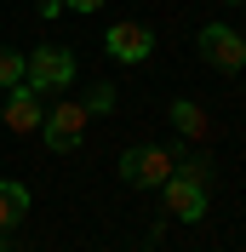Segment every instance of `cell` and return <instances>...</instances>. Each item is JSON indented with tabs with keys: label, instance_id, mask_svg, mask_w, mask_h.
I'll return each instance as SVG.
<instances>
[{
	"label": "cell",
	"instance_id": "10",
	"mask_svg": "<svg viewBox=\"0 0 246 252\" xmlns=\"http://www.w3.org/2000/svg\"><path fill=\"white\" fill-rule=\"evenodd\" d=\"M17 80H23V52H12V46H0V92H12Z\"/></svg>",
	"mask_w": 246,
	"mask_h": 252
},
{
	"label": "cell",
	"instance_id": "1",
	"mask_svg": "<svg viewBox=\"0 0 246 252\" xmlns=\"http://www.w3.org/2000/svg\"><path fill=\"white\" fill-rule=\"evenodd\" d=\"M206 184H212V166L206 160H178V172L160 184V195H166V218H184V223H195V218H206Z\"/></svg>",
	"mask_w": 246,
	"mask_h": 252
},
{
	"label": "cell",
	"instance_id": "8",
	"mask_svg": "<svg viewBox=\"0 0 246 252\" xmlns=\"http://www.w3.org/2000/svg\"><path fill=\"white\" fill-rule=\"evenodd\" d=\"M23 212H29V189L17 184V178H0V229L23 223Z\"/></svg>",
	"mask_w": 246,
	"mask_h": 252
},
{
	"label": "cell",
	"instance_id": "5",
	"mask_svg": "<svg viewBox=\"0 0 246 252\" xmlns=\"http://www.w3.org/2000/svg\"><path fill=\"white\" fill-rule=\"evenodd\" d=\"M103 46H109V58H115V63H149V52H154V29H143V23L121 17V23H109Z\"/></svg>",
	"mask_w": 246,
	"mask_h": 252
},
{
	"label": "cell",
	"instance_id": "14",
	"mask_svg": "<svg viewBox=\"0 0 246 252\" xmlns=\"http://www.w3.org/2000/svg\"><path fill=\"white\" fill-rule=\"evenodd\" d=\"M0 252H12V247H6V229H0Z\"/></svg>",
	"mask_w": 246,
	"mask_h": 252
},
{
	"label": "cell",
	"instance_id": "11",
	"mask_svg": "<svg viewBox=\"0 0 246 252\" xmlns=\"http://www.w3.org/2000/svg\"><path fill=\"white\" fill-rule=\"evenodd\" d=\"M115 109V86H109V80H97L92 92H86V115H109Z\"/></svg>",
	"mask_w": 246,
	"mask_h": 252
},
{
	"label": "cell",
	"instance_id": "2",
	"mask_svg": "<svg viewBox=\"0 0 246 252\" xmlns=\"http://www.w3.org/2000/svg\"><path fill=\"white\" fill-rule=\"evenodd\" d=\"M178 160H184V149H172V143H138V149L121 155V178L132 189H160L178 172Z\"/></svg>",
	"mask_w": 246,
	"mask_h": 252
},
{
	"label": "cell",
	"instance_id": "12",
	"mask_svg": "<svg viewBox=\"0 0 246 252\" xmlns=\"http://www.w3.org/2000/svg\"><path fill=\"white\" fill-rule=\"evenodd\" d=\"M63 12H103V0H63Z\"/></svg>",
	"mask_w": 246,
	"mask_h": 252
},
{
	"label": "cell",
	"instance_id": "9",
	"mask_svg": "<svg viewBox=\"0 0 246 252\" xmlns=\"http://www.w3.org/2000/svg\"><path fill=\"white\" fill-rule=\"evenodd\" d=\"M172 126H178L184 138H206V132H212V121H206V109H200L195 97H178V103H172Z\"/></svg>",
	"mask_w": 246,
	"mask_h": 252
},
{
	"label": "cell",
	"instance_id": "7",
	"mask_svg": "<svg viewBox=\"0 0 246 252\" xmlns=\"http://www.w3.org/2000/svg\"><path fill=\"white\" fill-rule=\"evenodd\" d=\"M86 121H92L86 103H58V109L40 121V126H46V149H58V155H63V149H75L80 132H86Z\"/></svg>",
	"mask_w": 246,
	"mask_h": 252
},
{
	"label": "cell",
	"instance_id": "3",
	"mask_svg": "<svg viewBox=\"0 0 246 252\" xmlns=\"http://www.w3.org/2000/svg\"><path fill=\"white\" fill-rule=\"evenodd\" d=\"M23 80H29L34 92L46 97V92H63L69 80H75V52L69 46H40L23 58Z\"/></svg>",
	"mask_w": 246,
	"mask_h": 252
},
{
	"label": "cell",
	"instance_id": "13",
	"mask_svg": "<svg viewBox=\"0 0 246 252\" xmlns=\"http://www.w3.org/2000/svg\"><path fill=\"white\" fill-rule=\"evenodd\" d=\"M40 17H63V0H40Z\"/></svg>",
	"mask_w": 246,
	"mask_h": 252
},
{
	"label": "cell",
	"instance_id": "6",
	"mask_svg": "<svg viewBox=\"0 0 246 252\" xmlns=\"http://www.w3.org/2000/svg\"><path fill=\"white\" fill-rule=\"evenodd\" d=\"M0 121H6V132H17V138H29V132H40L46 109H40V92H34L29 80H17L12 92H6V109H0Z\"/></svg>",
	"mask_w": 246,
	"mask_h": 252
},
{
	"label": "cell",
	"instance_id": "4",
	"mask_svg": "<svg viewBox=\"0 0 246 252\" xmlns=\"http://www.w3.org/2000/svg\"><path fill=\"white\" fill-rule=\"evenodd\" d=\"M200 58L223 69V75H241L246 69V34H235L229 23H206L200 29Z\"/></svg>",
	"mask_w": 246,
	"mask_h": 252
}]
</instances>
